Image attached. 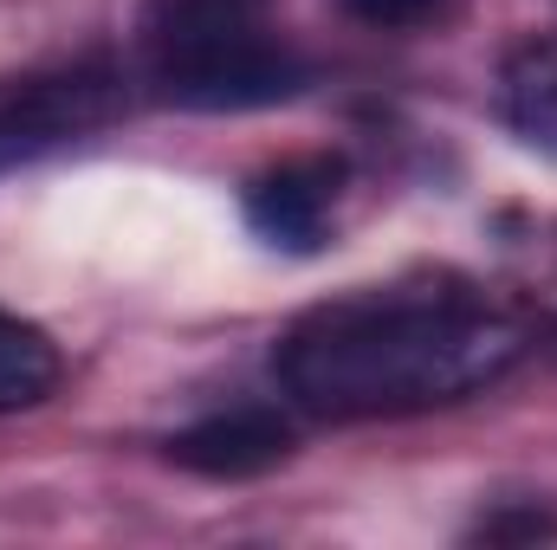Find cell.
<instances>
[{"label": "cell", "mask_w": 557, "mask_h": 550, "mask_svg": "<svg viewBox=\"0 0 557 550\" xmlns=\"http://www.w3.org/2000/svg\"><path fill=\"white\" fill-rule=\"evenodd\" d=\"M525 357V330L460 291H357L305 311L273 370L318 421H396L467 402Z\"/></svg>", "instance_id": "cell-1"}, {"label": "cell", "mask_w": 557, "mask_h": 550, "mask_svg": "<svg viewBox=\"0 0 557 550\" xmlns=\"http://www.w3.org/2000/svg\"><path fill=\"white\" fill-rule=\"evenodd\" d=\"M137 46L156 98L175 111H267L311 85L305 59L267 33L260 0H156Z\"/></svg>", "instance_id": "cell-2"}, {"label": "cell", "mask_w": 557, "mask_h": 550, "mask_svg": "<svg viewBox=\"0 0 557 550\" xmlns=\"http://www.w3.org/2000/svg\"><path fill=\"white\" fill-rule=\"evenodd\" d=\"M117 104H124V91L98 65H78L65 78H33V85L0 91V175L33 162V155H52L65 142L104 130L117 117Z\"/></svg>", "instance_id": "cell-3"}, {"label": "cell", "mask_w": 557, "mask_h": 550, "mask_svg": "<svg viewBox=\"0 0 557 550\" xmlns=\"http://www.w3.org/2000/svg\"><path fill=\"white\" fill-rule=\"evenodd\" d=\"M292 447H298V434L278 409H227L182 427L169 440V460L201 479H260L292 460Z\"/></svg>", "instance_id": "cell-4"}, {"label": "cell", "mask_w": 557, "mask_h": 550, "mask_svg": "<svg viewBox=\"0 0 557 550\" xmlns=\"http://www.w3.org/2000/svg\"><path fill=\"white\" fill-rule=\"evenodd\" d=\"M337 182H344V162L337 155H311V162H285L273 175L253 182L247 195V221L292 253H318L324 247V221H331V201H337Z\"/></svg>", "instance_id": "cell-5"}, {"label": "cell", "mask_w": 557, "mask_h": 550, "mask_svg": "<svg viewBox=\"0 0 557 550\" xmlns=\"http://www.w3.org/2000/svg\"><path fill=\"white\" fill-rule=\"evenodd\" d=\"M499 111H506V124H512L525 142H539V149L557 155V33L525 39V46L506 52Z\"/></svg>", "instance_id": "cell-6"}, {"label": "cell", "mask_w": 557, "mask_h": 550, "mask_svg": "<svg viewBox=\"0 0 557 550\" xmlns=\"http://www.w3.org/2000/svg\"><path fill=\"white\" fill-rule=\"evenodd\" d=\"M59 370H65L59 363V343L39 324L0 311V414L39 409L59 389Z\"/></svg>", "instance_id": "cell-7"}, {"label": "cell", "mask_w": 557, "mask_h": 550, "mask_svg": "<svg viewBox=\"0 0 557 550\" xmlns=\"http://www.w3.org/2000/svg\"><path fill=\"white\" fill-rule=\"evenodd\" d=\"M344 13L376 33H428L454 13V0H344Z\"/></svg>", "instance_id": "cell-8"}, {"label": "cell", "mask_w": 557, "mask_h": 550, "mask_svg": "<svg viewBox=\"0 0 557 550\" xmlns=\"http://www.w3.org/2000/svg\"><path fill=\"white\" fill-rule=\"evenodd\" d=\"M473 538H486V545H525V538H557V518H545L539 505H525V512H493V518H480V532Z\"/></svg>", "instance_id": "cell-9"}]
</instances>
